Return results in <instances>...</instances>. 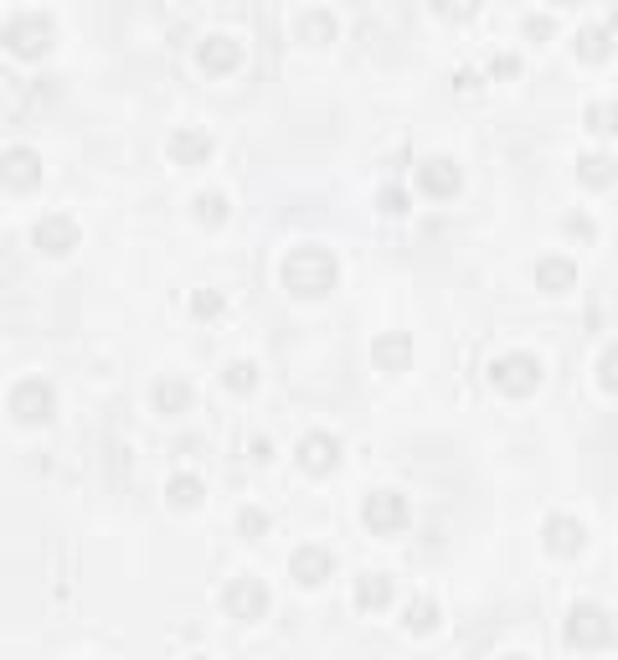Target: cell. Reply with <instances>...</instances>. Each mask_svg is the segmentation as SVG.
Masks as SVG:
<instances>
[{"label":"cell","mask_w":618,"mask_h":660,"mask_svg":"<svg viewBox=\"0 0 618 660\" xmlns=\"http://www.w3.org/2000/svg\"><path fill=\"white\" fill-rule=\"evenodd\" d=\"M351 604L361 614L386 609V604H392V578H386V573H361V578H356V589H351Z\"/></svg>","instance_id":"cell-17"},{"label":"cell","mask_w":618,"mask_h":660,"mask_svg":"<svg viewBox=\"0 0 618 660\" xmlns=\"http://www.w3.org/2000/svg\"><path fill=\"white\" fill-rule=\"evenodd\" d=\"M196 63L206 72H233L237 63H243V42H233V36H201L196 42Z\"/></svg>","instance_id":"cell-14"},{"label":"cell","mask_w":618,"mask_h":660,"mask_svg":"<svg viewBox=\"0 0 618 660\" xmlns=\"http://www.w3.org/2000/svg\"><path fill=\"white\" fill-rule=\"evenodd\" d=\"M222 388L227 392H252L258 388V367H252V361H233V367L222 372Z\"/></svg>","instance_id":"cell-27"},{"label":"cell","mask_w":618,"mask_h":660,"mask_svg":"<svg viewBox=\"0 0 618 660\" xmlns=\"http://www.w3.org/2000/svg\"><path fill=\"white\" fill-rule=\"evenodd\" d=\"M501 660H531V656H501Z\"/></svg>","instance_id":"cell-36"},{"label":"cell","mask_w":618,"mask_h":660,"mask_svg":"<svg viewBox=\"0 0 618 660\" xmlns=\"http://www.w3.org/2000/svg\"><path fill=\"white\" fill-rule=\"evenodd\" d=\"M382 212H392V217H397V212H407V197H402L397 187H386L382 191Z\"/></svg>","instance_id":"cell-32"},{"label":"cell","mask_w":618,"mask_h":660,"mask_svg":"<svg viewBox=\"0 0 618 660\" xmlns=\"http://www.w3.org/2000/svg\"><path fill=\"white\" fill-rule=\"evenodd\" d=\"M166 501H170V506H181V511H191V506H201V501H206V485H201L196 474H170Z\"/></svg>","instance_id":"cell-21"},{"label":"cell","mask_w":618,"mask_h":660,"mask_svg":"<svg viewBox=\"0 0 618 660\" xmlns=\"http://www.w3.org/2000/svg\"><path fill=\"white\" fill-rule=\"evenodd\" d=\"M11 413L32 428L52 424V418H57V392H52V382H42V377H21L16 388H11Z\"/></svg>","instance_id":"cell-5"},{"label":"cell","mask_w":618,"mask_h":660,"mask_svg":"<svg viewBox=\"0 0 618 660\" xmlns=\"http://www.w3.org/2000/svg\"><path fill=\"white\" fill-rule=\"evenodd\" d=\"M562 227H568L572 237H583V243H593V233H598V227H593V217H583V212H572V217L562 222Z\"/></svg>","instance_id":"cell-31"},{"label":"cell","mask_w":618,"mask_h":660,"mask_svg":"<svg viewBox=\"0 0 618 660\" xmlns=\"http://www.w3.org/2000/svg\"><path fill=\"white\" fill-rule=\"evenodd\" d=\"M0 176H5V187H32L36 176H42V155L26 150V145H11V150L0 155Z\"/></svg>","instance_id":"cell-15"},{"label":"cell","mask_w":618,"mask_h":660,"mask_svg":"<svg viewBox=\"0 0 618 660\" xmlns=\"http://www.w3.org/2000/svg\"><path fill=\"white\" fill-rule=\"evenodd\" d=\"M32 243H36V254H47V258H63L78 248V222L72 217H42L32 227Z\"/></svg>","instance_id":"cell-11"},{"label":"cell","mask_w":618,"mask_h":660,"mask_svg":"<svg viewBox=\"0 0 618 660\" xmlns=\"http://www.w3.org/2000/svg\"><path fill=\"white\" fill-rule=\"evenodd\" d=\"M222 609L233 614V619H263L268 614V583L263 578H233V583H227V589H222Z\"/></svg>","instance_id":"cell-7"},{"label":"cell","mask_w":618,"mask_h":660,"mask_svg":"<svg viewBox=\"0 0 618 660\" xmlns=\"http://www.w3.org/2000/svg\"><path fill=\"white\" fill-rule=\"evenodd\" d=\"M191 217H196L201 227H222V222H227V197H222V191H201L196 202H191Z\"/></svg>","instance_id":"cell-25"},{"label":"cell","mask_w":618,"mask_h":660,"mask_svg":"<svg viewBox=\"0 0 618 660\" xmlns=\"http://www.w3.org/2000/svg\"><path fill=\"white\" fill-rule=\"evenodd\" d=\"M614 176H618V160H614V155L593 150V155H583V160H577V181H583V187H608Z\"/></svg>","instance_id":"cell-20"},{"label":"cell","mask_w":618,"mask_h":660,"mask_svg":"<svg viewBox=\"0 0 618 660\" xmlns=\"http://www.w3.org/2000/svg\"><path fill=\"white\" fill-rule=\"evenodd\" d=\"M222 310H227V300H222L217 289H196V294H191V315H196V321H217Z\"/></svg>","instance_id":"cell-28"},{"label":"cell","mask_w":618,"mask_h":660,"mask_svg":"<svg viewBox=\"0 0 618 660\" xmlns=\"http://www.w3.org/2000/svg\"><path fill=\"white\" fill-rule=\"evenodd\" d=\"M418 187L428 191V197H453V191L464 187V170L453 166L449 155H428L418 166Z\"/></svg>","instance_id":"cell-12"},{"label":"cell","mask_w":618,"mask_h":660,"mask_svg":"<svg viewBox=\"0 0 618 660\" xmlns=\"http://www.w3.org/2000/svg\"><path fill=\"white\" fill-rule=\"evenodd\" d=\"M572 47H577V57H583V63H603V57L614 52V36L603 32V26H583Z\"/></svg>","instance_id":"cell-23"},{"label":"cell","mask_w":618,"mask_h":660,"mask_svg":"<svg viewBox=\"0 0 618 660\" xmlns=\"http://www.w3.org/2000/svg\"><path fill=\"white\" fill-rule=\"evenodd\" d=\"M598 382H603V392H614V398H618V346H608V351H603Z\"/></svg>","instance_id":"cell-30"},{"label":"cell","mask_w":618,"mask_h":660,"mask_svg":"<svg viewBox=\"0 0 618 660\" xmlns=\"http://www.w3.org/2000/svg\"><path fill=\"white\" fill-rule=\"evenodd\" d=\"M201 660H206V656H201Z\"/></svg>","instance_id":"cell-37"},{"label":"cell","mask_w":618,"mask_h":660,"mask_svg":"<svg viewBox=\"0 0 618 660\" xmlns=\"http://www.w3.org/2000/svg\"><path fill=\"white\" fill-rule=\"evenodd\" d=\"M52 16H42V11H11L5 16V26H0V42H5V52H16V57H42V52L52 47Z\"/></svg>","instance_id":"cell-3"},{"label":"cell","mask_w":618,"mask_h":660,"mask_svg":"<svg viewBox=\"0 0 618 660\" xmlns=\"http://www.w3.org/2000/svg\"><path fill=\"white\" fill-rule=\"evenodd\" d=\"M289 578H294L300 589H319V583H330V578H335V552H330V547H300V552L289 558Z\"/></svg>","instance_id":"cell-8"},{"label":"cell","mask_w":618,"mask_h":660,"mask_svg":"<svg viewBox=\"0 0 618 660\" xmlns=\"http://www.w3.org/2000/svg\"><path fill=\"white\" fill-rule=\"evenodd\" d=\"M407 495L402 491H371L367 501H361V522H367V532H377V537H392V532H402L407 526Z\"/></svg>","instance_id":"cell-6"},{"label":"cell","mask_w":618,"mask_h":660,"mask_svg":"<svg viewBox=\"0 0 618 660\" xmlns=\"http://www.w3.org/2000/svg\"><path fill=\"white\" fill-rule=\"evenodd\" d=\"M335 32H340V21H335L330 11H304V16H300V36H304V42H330Z\"/></svg>","instance_id":"cell-26"},{"label":"cell","mask_w":618,"mask_h":660,"mask_svg":"<svg viewBox=\"0 0 618 660\" xmlns=\"http://www.w3.org/2000/svg\"><path fill=\"white\" fill-rule=\"evenodd\" d=\"M541 377H547V367H541L531 351L495 356V367H490V382H495L501 392H510V398H526V392H536V388H541Z\"/></svg>","instance_id":"cell-4"},{"label":"cell","mask_w":618,"mask_h":660,"mask_svg":"<svg viewBox=\"0 0 618 660\" xmlns=\"http://www.w3.org/2000/svg\"><path fill=\"white\" fill-rule=\"evenodd\" d=\"M150 403H155V413L176 418V413H186V407H191V388H186L181 377H160V382L150 388Z\"/></svg>","instance_id":"cell-19"},{"label":"cell","mask_w":618,"mask_h":660,"mask_svg":"<svg viewBox=\"0 0 618 660\" xmlns=\"http://www.w3.org/2000/svg\"><path fill=\"white\" fill-rule=\"evenodd\" d=\"M268 455H273V444H268L263 434H252V439H248V459H258V465H263Z\"/></svg>","instance_id":"cell-34"},{"label":"cell","mask_w":618,"mask_h":660,"mask_svg":"<svg viewBox=\"0 0 618 660\" xmlns=\"http://www.w3.org/2000/svg\"><path fill=\"white\" fill-rule=\"evenodd\" d=\"M541 542H547V552L552 558H577L587 547V526L577 522V516H547V526H541Z\"/></svg>","instance_id":"cell-9"},{"label":"cell","mask_w":618,"mask_h":660,"mask_svg":"<svg viewBox=\"0 0 618 660\" xmlns=\"http://www.w3.org/2000/svg\"><path fill=\"white\" fill-rule=\"evenodd\" d=\"M294 455H300V465L310 474H330L335 465H340V439H335L330 428H315V434H304V439H300Z\"/></svg>","instance_id":"cell-10"},{"label":"cell","mask_w":618,"mask_h":660,"mask_svg":"<svg viewBox=\"0 0 618 660\" xmlns=\"http://www.w3.org/2000/svg\"><path fill=\"white\" fill-rule=\"evenodd\" d=\"M335 279H340V264H335L330 248H315V243H304V248L284 254V264H279V284H284L289 294H300V300L330 294Z\"/></svg>","instance_id":"cell-1"},{"label":"cell","mask_w":618,"mask_h":660,"mask_svg":"<svg viewBox=\"0 0 618 660\" xmlns=\"http://www.w3.org/2000/svg\"><path fill=\"white\" fill-rule=\"evenodd\" d=\"M402 629H407V635H428V629H438V604L434 599H407Z\"/></svg>","instance_id":"cell-22"},{"label":"cell","mask_w":618,"mask_h":660,"mask_svg":"<svg viewBox=\"0 0 618 660\" xmlns=\"http://www.w3.org/2000/svg\"><path fill=\"white\" fill-rule=\"evenodd\" d=\"M520 63H516V52H501V57H490V72H501V78H510Z\"/></svg>","instance_id":"cell-33"},{"label":"cell","mask_w":618,"mask_h":660,"mask_svg":"<svg viewBox=\"0 0 618 660\" xmlns=\"http://www.w3.org/2000/svg\"><path fill=\"white\" fill-rule=\"evenodd\" d=\"M371 361H377L382 372H402V367L413 361V336H402V331L377 336V340H371Z\"/></svg>","instance_id":"cell-16"},{"label":"cell","mask_w":618,"mask_h":660,"mask_svg":"<svg viewBox=\"0 0 618 660\" xmlns=\"http://www.w3.org/2000/svg\"><path fill=\"white\" fill-rule=\"evenodd\" d=\"M526 36H552V16H526Z\"/></svg>","instance_id":"cell-35"},{"label":"cell","mask_w":618,"mask_h":660,"mask_svg":"<svg viewBox=\"0 0 618 660\" xmlns=\"http://www.w3.org/2000/svg\"><path fill=\"white\" fill-rule=\"evenodd\" d=\"M614 614L603 609V604H572L568 609V625H562V640L577 645V650H603V645H614Z\"/></svg>","instance_id":"cell-2"},{"label":"cell","mask_w":618,"mask_h":660,"mask_svg":"<svg viewBox=\"0 0 618 660\" xmlns=\"http://www.w3.org/2000/svg\"><path fill=\"white\" fill-rule=\"evenodd\" d=\"M166 150H170V160H176V166H206L217 145H212V135H206V130H191V124H181V130L170 135Z\"/></svg>","instance_id":"cell-13"},{"label":"cell","mask_w":618,"mask_h":660,"mask_svg":"<svg viewBox=\"0 0 618 660\" xmlns=\"http://www.w3.org/2000/svg\"><path fill=\"white\" fill-rule=\"evenodd\" d=\"M583 124L593 135H618V99H598L583 109Z\"/></svg>","instance_id":"cell-24"},{"label":"cell","mask_w":618,"mask_h":660,"mask_svg":"<svg viewBox=\"0 0 618 660\" xmlns=\"http://www.w3.org/2000/svg\"><path fill=\"white\" fill-rule=\"evenodd\" d=\"M237 532H243L248 542H258V537H263V532H268V511H258V506H243V511H237Z\"/></svg>","instance_id":"cell-29"},{"label":"cell","mask_w":618,"mask_h":660,"mask_svg":"<svg viewBox=\"0 0 618 660\" xmlns=\"http://www.w3.org/2000/svg\"><path fill=\"white\" fill-rule=\"evenodd\" d=\"M577 284V264L572 258H536V289H547V294H568Z\"/></svg>","instance_id":"cell-18"}]
</instances>
